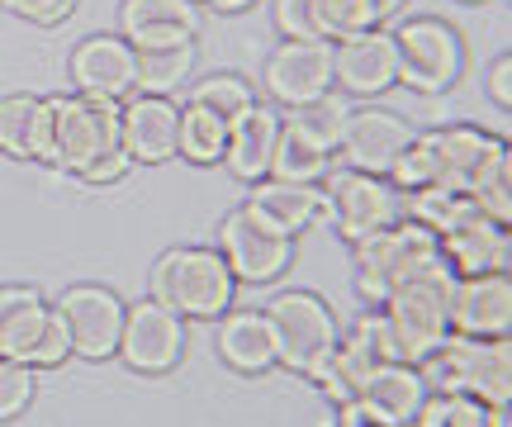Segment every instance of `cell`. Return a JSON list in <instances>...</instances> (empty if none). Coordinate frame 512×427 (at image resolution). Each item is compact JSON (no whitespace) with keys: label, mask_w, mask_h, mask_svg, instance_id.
<instances>
[{"label":"cell","mask_w":512,"mask_h":427,"mask_svg":"<svg viewBox=\"0 0 512 427\" xmlns=\"http://www.w3.org/2000/svg\"><path fill=\"white\" fill-rule=\"evenodd\" d=\"M351 252H356V295L366 304H384V295L403 276H413L427 257H437V233H427L413 219H399L370 238L351 242Z\"/></svg>","instance_id":"9c48e42d"},{"label":"cell","mask_w":512,"mask_h":427,"mask_svg":"<svg viewBox=\"0 0 512 427\" xmlns=\"http://www.w3.org/2000/svg\"><path fill=\"white\" fill-rule=\"evenodd\" d=\"M53 110V167L81 176L95 157L119 148V100L100 95H48Z\"/></svg>","instance_id":"52a82bcc"},{"label":"cell","mask_w":512,"mask_h":427,"mask_svg":"<svg viewBox=\"0 0 512 427\" xmlns=\"http://www.w3.org/2000/svg\"><path fill=\"white\" fill-rule=\"evenodd\" d=\"M185 100L223 114V119H238L242 110H252L256 105V86L242 72H209V76H195V81H190Z\"/></svg>","instance_id":"4dcf8cb0"},{"label":"cell","mask_w":512,"mask_h":427,"mask_svg":"<svg viewBox=\"0 0 512 427\" xmlns=\"http://www.w3.org/2000/svg\"><path fill=\"white\" fill-rule=\"evenodd\" d=\"M223 143H228V119L185 100L181 124H176V157H185L190 167H219Z\"/></svg>","instance_id":"83f0119b"},{"label":"cell","mask_w":512,"mask_h":427,"mask_svg":"<svg viewBox=\"0 0 512 427\" xmlns=\"http://www.w3.org/2000/svg\"><path fill=\"white\" fill-rule=\"evenodd\" d=\"M275 138H280V110L256 100L252 110H242L238 119H228V143H223V162L219 167L242 181L256 186L271 176V157H275Z\"/></svg>","instance_id":"603a6c76"},{"label":"cell","mask_w":512,"mask_h":427,"mask_svg":"<svg viewBox=\"0 0 512 427\" xmlns=\"http://www.w3.org/2000/svg\"><path fill=\"white\" fill-rule=\"evenodd\" d=\"M38 299H43L38 285H0V337H5V328H10L29 304H38Z\"/></svg>","instance_id":"f35d334b"},{"label":"cell","mask_w":512,"mask_h":427,"mask_svg":"<svg viewBox=\"0 0 512 427\" xmlns=\"http://www.w3.org/2000/svg\"><path fill=\"white\" fill-rule=\"evenodd\" d=\"M318 186L328 195V228H337L342 242H361V238H370V233H380V228L403 219V195L389 176L332 167Z\"/></svg>","instance_id":"ba28073f"},{"label":"cell","mask_w":512,"mask_h":427,"mask_svg":"<svg viewBox=\"0 0 512 427\" xmlns=\"http://www.w3.org/2000/svg\"><path fill=\"white\" fill-rule=\"evenodd\" d=\"M484 95L494 100L498 110H512V53H498L484 72Z\"/></svg>","instance_id":"74e56055"},{"label":"cell","mask_w":512,"mask_h":427,"mask_svg":"<svg viewBox=\"0 0 512 427\" xmlns=\"http://www.w3.org/2000/svg\"><path fill=\"white\" fill-rule=\"evenodd\" d=\"M451 290H456V271L437 252L384 295L380 309L389 318L394 337H399L403 361L418 366L422 356H432L451 337Z\"/></svg>","instance_id":"7a4b0ae2"},{"label":"cell","mask_w":512,"mask_h":427,"mask_svg":"<svg viewBox=\"0 0 512 427\" xmlns=\"http://www.w3.org/2000/svg\"><path fill=\"white\" fill-rule=\"evenodd\" d=\"M403 5L408 0H318V34L337 43L370 29H389V19H399Z\"/></svg>","instance_id":"484cf974"},{"label":"cell","mask_w":512,"mask_h":427,"mask_svg":"<svg viewBox=\"0 0 512 427\" xmlns=\"http://www.w3.org/2000/svg\"><path fill=\"white\" fill-rule=\"evenodd\" d=\"M185 347H190V323L157 299H138V304H128L114 356L133 375H171L185 361Z\"/></svg>","instance_id":"8fae6325"},{"label":"cell","mask_w":512,"mask_h":427,"mask_svg":"<svg viewBox=\"0 0 512 427\" xmlns=\"http://www.w3.org/2000/svg\"><path fill=\"white\" fill-rule=\"evenodd\" d=\"M119 34L143 48H181L204 34V10L195 0H119Z\"/></svg>","instance_id":"7402d4cb"},{"label":"cell","mask_w":512,"mask_h":427,"mask_svg":"<svg viewBox=\"0 0 512 427\" xmlns=\"http://www.w3.org/2000/svg\"><path fill=\"white\" fill-rule=\"evenodd\" d=\"M332 86L356 95V100H380L399 86V53H394V29H370L356 38L332 43Z\"/></svg>","instance_id":"e0dca14e"},{"label":"cell","mask_w":512,"mask_h":427,"mask_svg":"<svg viewBox=\"0 0 512 427\" xmlns=\"http://www.w3.org/2000/svg\"><path fill=\"white\" fill-rule=\"evenodd\" d=\"M347 114H351V105H342L337 95H323V100L299 105V110H280V119L337 157V143H342V129H347Z\"/></svg>","instance_id":"d6a6232c"},{"label":"cell","mask_w":512,"mask_h":427,"mask_svg":"<svg viewBox=\"0 0 512 427\" xmlns=\"http://www.w3.org/2000/svg\"><path fill=\"white\" fill-rule=\"evenodd\" d=\"M233 295H238V280L228 271V261L219 257V247H204V242L166 247L147 276V299L166 304L185 323H214L238 304Z\"/></svg>","instance_id":"6da1fadb"},{"label":"cell","mask_w":512,"mask_h":427,"mask_svg":"<svg viewBox=\"0 0 512 427\" xmlns=\"http://www.w3.org/2000/svg\"><path fill=\"white\" fill-rule=\"evenodd\" d=\"M408 119L399 110H384V105H361V110L347 114V129H342V143H337V167L351 171H370V176H389L399 152L408 148Z\"/></svg>","instance_id":"9a60e30c"},{"label":"cell","mask_w":512,"mask_h":427,"mask_svg":"<svg viewBox=\"0 0 512 427\" xmlns=\"http://www.w3.org/2000/svg\"><path fill=\"white\" fill-rule=\"evenodd\" d=\"M38 394V371L29 366H19V361H5L0 356V423H15L29 413Z\"/></svg>","instance_id":"836d02e7"},{"label":"cell","mask_w":512,"mask_h":427,"mask_svg":"<svg viewBox=\"0 0 512 427\" xmlns=\"http://www.w3.org/2000/svg\"><path fill=\"white\" fill-rule=\"evenodd\" d=\"M460 5H479V0H460Z\"/></svg>","instance_id":"b9f144b4"},{"label":"cell","mask_w":512,"mask_h":427,"mask_svg":"<svg viewBox=\"0 0 512 427\" xmlns=\"http://www.w3.org/2000/svg\"><path fill=\"white\" fill-rule=\"evenodd\" d=\"M242 209L252 214L261 228H271L280 238H304L313 228H328V195L323 186H299V181H256L247 190Z\"/></svg>","instance_id":"ffe728a7"},{"label":"cell","mask_w":512,"mask_h":427,"mask_svg":"<svg viewBox=\"0 0 512 427\" xmlns=\"http://www.w3.org/2000/svg\"><path fill=\"white\" fill-rule=\"evenodd\" d=\"M271 24L280 38H323L318 34V0H271Z\"/></svg>","instance_id":"e575fe53"},{"label":"cell","mask_w":512,"mask_h":427,"mask_svg":"<svg viewBox=\"0 0 512 427\" xmlns=\"http://www.w3.org/2000/svg\"><path fill=\"white\" fill-rule=\"evenodd\" d=\"M337 427H375V423H337Z\"/></svg>","instance_id":"60d3db41"},{"label":"cell","mask_w":512,"mask_h":427,"mask_svg":"<svg viewBox=\"0 0 512 427\" xmlns=\"http://www.w3.org/2000/svg\"><path fill=\"white\" fill-rule=\"evenodd\" d=\"M67 76L76 95L128 100L138 91V48L124 34H86L67 53Z\"/></svg>","instance_id":"2e32d148"},{"label":"cell","mask_w":512,"mask_h":427,"mask_svg":"<svg viewBox=\"0 0 512 427\" xmlns=\"http://www.w3.org/2000/svg\"><path fill=\"white\" fill-rule=\"evenodd\" d=\"M427 394H470L494 409L512 404V342L508 337H446L418 361Z\"/></svg>","instance_id":"3957f363"},{"label":"cell","mask_w":512,"mask_h":427,"mask_svg":"<svg viewBox=\"0 0 512 427\" xmlns=\"http://www.w3.org/2000/svg\"><path fill=\"white\" fill-rule=\"evenodd\" d=\"M437 252L456 276L512 271V233L508 223L489 219L484 209H465L446 233H437Z\"/></svg>","instance_id":"d6986e66"},{"label":"cell","mask_w":512,"mask_h":427,"mask_svg":"<svg viewBox=\"0 0 512 427\" xmlns=\"http://www.w3.org/2000/svg\"><path fill=\"white\" fill-rule=\"evenodd\" d=\"M422 399H427V380L413 361H389L370 375L361 394L347 409H337V423H375V427H413Z\"/></svg>","instance_id":"5bb4252c"},{"label":"cell","mask_w":512,"mask_h":427,"mask_svg":"<svg viewBox=\"0 0 512 427\" xmlns=\"http://www.w3.org/2000/svg\"><path fill=\"white\" fill-rule=\"evenodd\" d=\"M128 171H133L128 152H124V148H110L105 157H95V162L81 171L76 181H81V186H91V190H105V186H114V181H124Z\"/></svg>","instance_id":"8d00e7d4"},{"label":"cell","mask_w":512,"mask_h":427,"mask_svg":"<svg viewBox=\"0 0 512 427\" xmlns=\"http://www.w3.org/2000/svg\"><path fill=\"white\" fill-rule=\"evenodd\" d=\"M451 333L456 337L512 333V271L456 276V290H451Z\"/></svg>","instance_id":"44dd1931"},{"label":"cell","mask_w":512,"mask_h":427,"mask_svg":"<svg viewBox=\"0 0 512 427\" xmlns=\"http://www.w3.org/2000/svg\"><path fill=\"white\" fill-rule=\"evenodd\" d=\"M195 72V43L181 48H143L138 53V91L147 95H171L181 91V81Z\"/></svg>","instance_id":"1f68e13d"},{"label":"cell","mask_w":512,"mask_h":427,"mask_svg":"<svg viewBox=\"0 0 512 427\" xmlns=\"http://www.w3.org/2000/svg\"><path fill=\"white\" fill-rule=\"evenodd\" d=\"M176 124L181 105L171 95L133 91L119 100V148L128 152L133 167H162L176 157Z\"/></svg>","instance_id":"ac0fdd59"},{"label":"cell","mask_w":512,"mask_h":427,"mask_svg":"<svg viewBox=\"0 0 512 427\" xmlns=\"http://www.w3.org/2000/svg\"><path fill=\"white\" fill-rule=\"evenodd\" d=\"M214 247L228 261V271H233L238 285H275L299 261V242L261 228L242 205L228 209L219 219V242Z\"/></svg>","instance_id":"7c38bea8"},{"label":"cell","mask_w":512,"mask_h":427,"mask_svg":"<svg viewBox=\"0 0 512 427\" xmlns=\"http://www.w3.org/2000/svg\"><path fill=\"white\" fill-rule=\"evenodd\" d=\"M266 318H271L280 366L304 375V380L323 371V361L332 356L337 337H342V323L332 314V304L323 295H313V290H280L266 304Z\"/></svg>","instance_id":"8992f818"},{"label":"cell","mask_w":512,"mask_h":427,"mask_svg":"<svg viewBox=\"0 0 512 427\" xmlns=\"http://www.w3.org/2000/svg\"><path fill=\"white\" fill-rule=\"evenodd\" d=\"M465 195L475 200V209H484L489 219L508 223L512 228V152H508V138L498 143L484 162L475 167V176L465 181Z\"/></svg>","instance_id":"f1b7e54d"},{"label":"cell","mask_w":512,"mask_h":427,"mask_svg":"<svg viewBox=\"0 0 512 427\" xmlns=\"http://www.w3.org/2000/svg\"><path fill=\"white\" fill-rule=\"evenodd\" d=\"M214 323H219V361L233 375H266L280 366L266 309H242V304H233V309L219 314Z\"/></svg>","instance_id":"cb8c5ba5"},{"label":"cell","mask_w":512,"mask_h":427,"mask_svg":"<svg viewBox=\"0 0 512 427\" xmlns=\"http://www.w3.org/2000/svg\"><path fill=\"white\" fill-rule=\"evenodd\" d=\"M0 152L15 162L53 167V110L48 95H0Z\"/></svg>","instance_id":"d4e9b609"},{"label":"cell","mask_w":512,"mask_h":427,"mask_svg":"<svg viewBox=\"0 0 512 427\" xmlns=\"http://www.w3.org/2000/svg\"><path fill=\"white\" fill-rule=\"evenodd\" d=\"M261 95L275 110H299L332 95V43L328 38H280L261 67Z\"/></svg>","instance_id":"30bf717a"},{"label":"cell","mask_w":512,"mask_h":427,"mask_svg":"<svg viewBox=\"0 0 512 427\" xmlns=\"http://www.w3.org/2000/svg\"><path fill=\"white\" fill-rule=\"evenodd\" d=\"M76 5L81 0H0V10L5 15L24 19V24H38V29H57V24H67L76 15Z\"/></svg>","instance_id":"d590c367"},{"label":"cell","mask_w":512,"mask_h":427,"mask_svg":"<svg viewBox=\"0 0 512 427\" xmlns=\"http://www.w3.org/2000/svg\"><path fill=\"white\" fill-rule=\"evenodd\" d=\"M413 427H512L508 409H494L470 394H427Z\"/></svg>","instance_id":"f546056e"},{"label":"cell","mask_w":512,"mask_h":427,"mask_svg":"<svg viewBox=\"0 0 512 427\" xmlns=\"http://www.w3.org/2000/svg\"><path fill=\"white\" fill-rule=\"evenodd\" d=\"M332 167H337V157H332L328 148H318L313 138H304L299 129H290V124L280 119V138H275V157H271V181L318 186Z\"/></svg>","instance_id":"4316f807"},{"label":"cell","mask_w":512,"mask_h":427,"mask_svg":"<svg viewBox=\"0 0 512 427\" xmlns=\"http://www.w3.org/2000/svg\"><path fill=\"white\" fill-rule=\"evenodd\" d=\"M399 53V86L418 95H446L465 76V34L441 15H413L394 29Z\"/></svg>","instance_id":"5b68a950"},{"label":"cell","mask_w":512,"mask_h":427,"mask_svg":"<svg viewBox=\"0 0 512 427\" xmlns=\"http://www.w3.org/2000/svg\"><path fill=\"white\" fill-rule=\"evenodd\" d=\"M53 304L62 309L67 328H72V356H81V361H114L128 314V299L119 290L81 280V285H67Z\"/></svg>","instance_id":"4fadbf2b"},{"label":"cell","mask_w":512,"mask_h":427,"mask_svg":"<svg viewBox=\"0 0 512 427\" xmlns=\"http://www.w3.org/2000/svg\"><path fill=\"white\" fill-rule=\"evenodd\" d=\"M503 138L479 124H441V129L413 133L408 148L399 152V162L389 171V181L399 190H422V186H441V190H460L475 176V167L498 148Z\"/></svg>","instance_id":"277c9868"},{"label":"cell","mask_w":512,"mask_h":427,"mask_svg":"<svg viewBox=\"0 0 512 427\" xmlns=\"http://www.w3.org/2000/svg\"><path fill=\"white\" fill-rule=\"evenodd\" d=\"M204 15H242V10H252L256 0H195Z\"/></svg>","instance_id":"ab89813d"}]
</instances>
